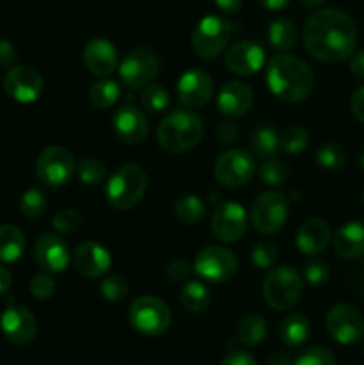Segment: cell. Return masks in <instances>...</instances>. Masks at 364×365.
I'll use <instances>...</instances> for the list:
<instances>
[{"instance_id":"6da1fadb","label":"cell","mask_w":364,"mask_h":365,"mask_svg":"<svg viewBox=\"0 0 364 365\" xmlns=\"http://www.w3.org/2000/svg\"><path fill=\"white\" fill-rule=\"evenodd\" d=\"M357 43V25L345 11L327 7L310 14L303 27L307 52L323 63L348 59Z\"/></svg>"},{"instance_id":"7a4b0ae2","label":"cell","mask_w":364,"mask_h":365,"mask_svg":"<svg viewBox=\"0 0 364 365\" xmlns=\"http://www.w3.org/2000/svg\"><path fill=\"white\" fill-rule=\"evenodd\" d=\"M266 84L275 98L293 103L310 95L314 88V75L300 57L278 53L268 61Z\"/></svg>"},{"instance_id":"3957f363","label":"cell","mask_w":364,"mask_h":365,"mask_svg":"<svg viewBox=\"0 0 364 365\" xmlns=\"http://www.w3.org/2000/svg\"><path fill=\"white\" fill-rule=\"evenodd\" d=\"M203 135V123L193 110H173L157 127V143L168 153L195 148Z\"/></svg>"},{"instance_id":"277c9868","label":"cell","mask_w":364,"mask_h":365,"mask_svg":"<svg viewBox=\"0 0 364 365\" xmlns=\"http://www.w3.org/2000/svg\"><path fill=\"white\" fill-rule=\"evenodd\" d=\"M146 178L145 170L138 164H125L118 168L109 178L106 187L107 202L120 210H128L143 198L146 191Z\"/></svg>"},{"instance_id":"5b68a950","label":"cell","mask_w":364,"mask_h":365,"mask_svg":"<svg viewBox=\"0 0 364 365\" xmlns=\"http://www.w3.org/2000/svg\"><path fill=\"white\" fill-rule=\"evenodd\" d=\"M303 284L300 274L291 266L273 267L263 284V296L273 310H289L300 302Z\"/></svg>"},{"instance_id":"8992f818","label":"cell","mask_w":364,"mask_h":365,"mask_svg":"<svg viewBox=\"0 0 364 365\" xmlns=\"http://www.w3.org/2000/svg\"><path fill=\"white\" fill-rule=\"evenodd\" d=\"M132 328L146 337L163 335L171 324V312L163 299L156 296H141L128 309Z\"/></svg>"},{"instance_id":"52a82bcc","label":"cell","mask_w":364,"mask_h":365,"mask_svg":"<svg viewBox=\"0 0 364 365\" xmlns=\"http://www.w3.org/2000/svg\"><path fill=\"white\" fill-rule=\"evenodd\" d=\"M231 36L232 24L227 18L216 16V14L203 16L193 31V50L203 59H213L223 52Z\"/></svg>"},{"instance_id":"ba28073f","label":"cell","mask_w":364,"mask_h":365,"mask_svg":"<svg viewBox=\"0 0 364 365\" xmlns=\"http://www.w3.org/2000/svg\"><path fill=\"white\" fill-rule=\"evenodd\" d=\"M252 223L261 234H275L280 230L288 220V200L282 192H261L252 203Z\"/></svg>"},{"instance_id":"9c48e42d","label":"cell","mask_w":364,"mask_h":365,"mask_svg":"<svg viewBox=\"0 0 364 365\" xmlns=\"http://www.w3.org/2000/svg\"><path fill=\"white\" fill-rule=\"evenodd\" d=\"M193 269L203 280L223 284L238 273V259L223 246H207L196 255Z\"/></svg>"},{"instance_id":"30bf717a","label":"cell","mask_w":364,"mask_h":365,"mask_svg":"<svg viewBox=\"0 0 364 365\" xmlns=\"http://www.w3.org/2000/svg\"><path fill=\"white\" fill-rule=\"evenodd\" d=\"M256 173V160L246 150H227L214 163V177L225 187H241Z\"/></svg>"},{"instance_id":"8fae6325","label":"cell","mask_w":364,"mask_h":365,"mask_svg":"<svg viewBox=\"0 0 364 365\" xmlns=\"http://www.w3.org/2000/svg\"><path fill=\"white\" fill-rule=\"evenodd\" d=\"M159 73V59L148 48H136L123 57L118 75L125 88L139 89L148 86Z\"/></svg>"},{"instance_id":"7c38bea8","label":"cell","mask_w":364,"mask_h":365,"mask_svg":"<svg viewBox=\"0 0 364 365\" xmlns=\"http://www.w3.org/2000/svg\"><path fill=\"white\" fill-rule=\"evenodd\" d=\"M327 330L335 342L350 346L359 342L364 337V319L359 310L352 305L339 303L334 305L327 314Z\"/></svg>"},{"instance_id":"4fadbf2b","label":"cell","mask_w":364,"mask_h":365,"mask_svg":"<svg viewBox=\"0 0 364 365\" xmlns=\"http://www.w3.org/2000/svg\"><path fill=\"white\" fill-rule=\"evenodd\" d=\"M75 170L74 155L63 146H49L43 150L36 164L38 178L50 187H61L71 178Z\"/></svg>"},{"instance_id":"5bb4252c","label":"cell","mask_w":364,"mask_h":365,"mask_svg":"<svg viewBox=\"0 0 364 365\" xmlns=\"http://www.w3.org/2000/svg\"><path fill=\"white\" fill-rule=\"evenodd\" d=\"M246 227H248V217L243 205L236 202L218 203L211 217V228L220 241H239L246 234Z\"/></svg>"},{"instance_id":"9a60e30c","label":"cell","mask_w":364,"mask_h":365,"mask_svg":"<svg viewBox=\"0 0 364 365\" xmlns=\"http://www.w3.org/2000/svg\"><path fill=\"white\" fill-rule=\"evenodd\" d=\"M4 89L14 102L32 103L41 96L43 78L34 68L13 66L4 77Z\"/></svg>"},{"instance_id":"2e32d148","label":"cell","mask_w":364,"mask_h":365,"mask_svg":"<svg viewBox=\"0 0 364 365\" xmlns=\"http://www.w3.org/2000/svg\"><path fill=\"white\" fill-rule=\"evenodd\" d=\"M0 330L9 342L16 346H27L34 341L38 324L32 312L25 307H7L0 316Z\"/></svg>"},{"instance_id":"e0dca14e","label":"cell","mask_w":364,"mask_h":365,"mask_svg":"<svg viewBox=\"0 0 364 365\" xmlns=\"http://www.w3.org/2000/svg\"><path fill=\"white\" fill-rule=\"evenodd\" d=\"M178 100L186 107H202L213 95V78L200 68L184 71L177 82Z\"/></svg>"},{"instance_id":"ac0fdd59","label":"cell","mask_w":364,"mask_h":365,"mask_svg":"<svg viewBox=\"0 0 364 365\" xmlns=\"http://www.w3.org/2000/svg\"><path fill=\"white\" fill-rule=\"evenodd\" d=\"M34 257L45 273H61L70 264V248L59 235L45 234L36 241Z\"/></svg>"},{"instance_id":"d6986e66","label":"cell","mask_w":364,"mask_h":365,"mask_svg":"<svg viewBox=\"0 0 364 365\" xmlns=\"http://www.w3.org/2000/svg\"><path fill=\"white\" fill-rule=\"evenodd\" d=\"M266 56L263 46L253 41H238L225 53V64L228 70L241 77L257 73L263 68Z\"/></svg>"},{"instance_id":"ffe728a7","label":"cell","mask_w":364,"mask_h":365,"mask_svg":"<svg viewBox=\"0 0 364 365\" xmlns=\"http://www.w3.org/2000/svg\"><path fill=\"white\" fill-rule=\"evenodd\" d=\"M111 260L109 252L98 242H82L77 246L74 253V266L82 277L86 278H100L109 271Z\"/></svg>"},{"instance_id":"44dd1931","label":"cell","mask_w":364,"mask_h":365,"mask_svg":"<svg viewBox=\"0 0 364 365\" xmlns=\"http://www.w3.org/2000/svg\"><path fill=\"white\" fill-rule=\"evenodd\" d=\"M113 128L121 141L139 145L148 135V121L134 106H121L113 114Z\"/></svg>"},{"instance_id":"7402d4cb","label":"cell","mask_w":364,"mask_h":365,"mask_svg":"<svg viewBox=\"0 0 364 365\" xmlns=\"http://www.w3.org/2000/svg\"><path fill=\"white\" fill-rule=\"evenodd\" d=\"M82 57L86 68L96 77H107L118 68L116 48L106 38H95L88 41Z\"/></svg>"},{"instance_id":"603a6c76","label":"cell","mask_w":364,"mask_h":365,"mask_svg":"<svg viewBox=\"0 0 364 365\" xmlns=\"http://www.w3.org/2000/svg\"><path fill=\"white\" fill-rule=\"evenodd\" d=\"M253 103V93L245 82L231 81L221 86L218 95V109L227 118L245 116Z\"/></svg>"},{"instance_id":"cb8c5ba5","label":"cell","mask_w":364,"mask_h":365,"mask_svg":"<svg viewBox=\"0 0 364 365\" xmlns=\"http://www.w3.org/2000/svg\"><path fill=\"white\" fill-rule=\"evenodd\" d=\"M330 242V228L323 220H307L296 232V246L303 255H320Z\"/></svg>"},{"instance_id":"d4e9b609","label":"cell","mask_w":364,"mask_h":365,"mask_svg":"<svg viewBox=\"0 0 364 365\" xmlns=\"http://www.w3.org/2000/svg\"><path fill=\"white\" fill-rule=\"evenodd\" d=\"M334 250L343 259H360L364 257V223L350 221L343 225L334 235Z\"/></svg>"},{"instance_id":"484cf974","label":"cell","mask_w":364,"mask_h":365,"mask_svg":"<svg viewBox=\"0 0 364 365\" xmlns=\"http://www.w3.org/2000/svg\"><path fill=\"white\" fill-rule=\"evenodd\" d=\"M280 341L288 348H300L309 339L310 323L303 314H289L280 323Z\"/></svg>"},{"instance_id":"4316f807","label":"cell","mask_w":364,"mask_h":365,"mask_svg":"<svg viewBox=\"0 0 364 365\" xmlns=\"http://www.w3.org/2000/svg\"><path fill=\"white\" fill-rule=\"evenodd\" d=\"M25 250V237L13 225L0 227V262H16Z\"/></svg>"},{"instance_id":"83f0119b","label":"cell","mask_w":364,"mask_h":365,"mask_svg":"<svg viewBox=\"0 0 364 365\" xmlns=\"http://www.w3.org/2000/svg\"><path fill=\"white\" fill-rule=\"evenodd\" d=\"M268 39L278 52H289L296 45V27L289 18H277L268 27Z\"/></svg>"},{"instance_id":"f1b7e54d","label":"cell","mask_w":364,"mask_h":365,"mask_svg":"<svg viewBox=\"0 0 364 365\" xmlns=\"http://www.w3.org/2000/svg\"><path fill=\"white\" fill-rule=\"evenodd\" d=\"M206 203L195 195H184L175 202L173 214L178 223L182 225H195L206 217Z\"/></svg>"},{"instance_id":"f546056e","label":"cell","mask_w":364,"mask_h":365,"mask_svg":"<svg viewBox=\"0 0 364 365\" xmlns=\"http://www.w3.org/2000/svg\"><path fill=\"white\" fill-rule=\"evenodd\" d=\"M181 303L188 312H203L211 305V292L202 282H186L181 291Z\"/></svg>"},{"instance_id":"4dcf8cb0","label":"cell","mask_w":364,"mask_h":365,"mask_svg":"<svg viewBox=\"0 0 364 365\" xmlns=\"http://www.w3.org/2000/svg\"><path fill=\"white\" fill-rule=\"evenodd\" d=\"M266 334L268 324L264 317L259 316V314H250V316L243 317L238 327L239 341L245 346H248V348L259 346L264 341V337H266Z\"/></svg>"},{"instance_id":"1f68e13d","label":"cell","mask_w":364,"mask_h":365,"mask_svg":"<svg viewBox=\"0 0 364 365\" xmlns=\"http://www.w3.org/2000/svg\"><path fill=\"white\" fill-rule=\"evenodd\" d=\"M252 150L257 157L261 159H271L275 153L280 148V143H278V134L271 125H263V127L257 128L252 135Z\"/></svg>"},{"instance_id":"d6a6232c","label":"cell","mask_w":364,"mask_h":365,"mask_svg":"<svg viewBox=\"0 0 364 365\" xmlns=\"http://www.w3.org/2000/svg\"><path fill=\"white\" fill-rule=\"evenodd\" d=\"M120 93L121 91L118 82L109 81V78H102V81L95 82L91 86V89H89V100L98 109H109L120 98Z\"/></svg>"},{"instance_id":"836d02e7","label":"cell","mask_w":364,"mask_h":365,"mask_svg":"<svg viewBox=\"0 0 364 365\" xmlns=\"http://www.w3.org/2000/svg\"><path fill=\"white\" fill-rule=\"evenodd\" d=\"M278 143H280V150L285 155H298L309 145V134L303 127L291 125V127L282 130V134L278 135Z\"/></svg>"},{"instance_id":"e575fe53","label":"cell","mask_w":364,"mask_h":365,"mask_svg":"<svg viewBox=\"0 0 364 365\" xmlns=\"http://www.w3.org/2000/svg\"><path fill=\"white\" fill-rule=\"evenodd\" d=\"M170 106V95L157 84L145 86L141 93V107L150 114H161Z\"/></svg>"},{"instance_id":"d590c367","label":"cell","mask_w":364,"mask_h":365,"mask_svg":"<svg viewBox=\"0 0 364 365\" xmlns=\"http://www.w3.org/2000/svg\"><path fill=\"white\" fill-rule=\"evenodd\" d=\"M316 163L320 164L323 170H328V171L341 170L346 163L345 148L339 145H335V143H327V145H323L318 148Z\"/></svg>"},{"instance_id":"8d00e7d4","label":"cell","mask_w":364,"mask_h":365,"mask_svg":"<svg viewBox=\"0 0 364 365\" xmlns=\"http://www.w3.org/2000/svg\"><path fill=\"white\" fill-rule=\"evenodd\" d=\"M106 164L95 157H86L79 163L77 177L86 185H98L106 178Z\"/></svg>"},{"instance_id":"74e56055","label":"cell","mask_w":364,"mask_h":365,"mask_svg":"<svg viewBox=\"0 0 364 365\" xmlns=\"http://www.w3.org/2000/svg\"><path fill=\"white\" fill-rule=\"evenodd\" d=\"M259 177L261 180L271 187H278V185L285 184L289 177V170L285 163L277 159H266L263 166L259 168Z\"/></svg>"},{"instance_id":"f35d334b","label":"cell","mask_w":364,"mask_h":365,"mask_svg":"<svg viewBox=\"0 0 364 365\" xmlns=\"http://www.w3.org/2000/svg\"><path fill=\"white\" fill-rule=\"evenodd\" d=\"M335 356L330 349L321 346H309L296 355L295 365H335Z\"/></svg>"},{"instance_id":"ab89813d","label":"cell","mask_w":364,"mask_h":365,"mask_svg":"<svg viewBox=\"0 0 364 365\" xmlns=\"http://www.w3.org/2000/svg\"><path fill=\"white\" fill-rule=\"evenodd\" d=\"M20 210L25 217H38L46 210V196L39 189H29L20 200Z\"/></svg>"},{"instance_id":"60d3db41","label":"cell","mask_w":364,"mask_h":365,"mask_svg":"<svg viewBox=\"0 0 364 365\" xmlns=\"http://www.w3.org/2000/svg\"><path fill=\"white\" fill-rule=\"evenodd\" d=\"M127 282L125 278H121L120 274H111V277H106L100 284V292H102L103 298L111 303H118L127 296Z\"/></svg>"},{"instance_id":"b9f144b4","label":"cell","mask_w":364,"mask_h":365,"mask_svg":"<svg viewBox=\"0 0 364 365\" xmlns=\"http://www.w3.org/2000/svg\"><path fill=\"white\" fill-rule=\"evenodd\" d=\"M54 228L61 234H75L82 227V216L77 210H59L52 220Z\"/></svg>"},{"instance_id":"7bdbcfd3","label":"cell","mask_w":364,"mask_h":365,"mask_svg":"<svg viewBox=\"0 0 364 365\" xmlns=\"http://www.w3.org/2000/svg\"><path fill=\"white\" fill-rule=\"evenodd\" d=\"M252 262L256 264L259 269H268L273 267L277 262V248L268 241H259L252 248Z\"/></svg>"},{"instance_id":"ee69618b","label":"cell","mask_w":364,"mask_h":365,"mask_svg":"<svg viewBox=\"0 0 364 365\" xmlns=\"http://www.w3.org/2000/svg\"><path fill=\"white\" fill-rule=\"evenodd\" d=\"M303 277H305V282L309 285L320 287V285H325L328 282L330 271H328V266L325 262H321V260H313V262H309L305 266Z\"/></svg>"},{"instance_id":"f6af8a7d","label":"cell","mask_w":364,"mask_h":365,"mask_svg":"<svg viewBox=\"0 0 364 365\" xmlns=\"http://www.w3.org/2000/svg\"><path fill=\"white\" fill-rule=\"evenodd\" d=\"M56 291V282L50 277V273L36 274L31 282V294L36 299H49Z\"/></svg>"},{"instance_id":"bcb514c9","label":"cell","mask_w":364,"mask_h":365,"mask_svg":"<svg viewBox=\"0 0 364 365\" xmlns=\"http://www.w3.org/2000/svg\"><path fill=\"white\" fill-rule=\"evenodd\" d=\"M191 266H189L186 260H173V262L168 264L166 274L171 282H177V284H182V282H188L189 277H191Z\"/></svg>"},{"instance_id":"7dc6e473","label":"cell","mask_w":364,"mask_h":365,"mask_svg":"<svg viewBox=\"0 0 364 365\" xmlns=\"http://www.w3.org/2000/svg\"><path fill=\"white\" fill-rule=\"evenodd\" d=\"M216 138L220 139L221 143H225V145H232V143L238 141L239 138V128L238 125L234 123V121H220L216 127Z\"/></svg>"},{"instance_id":"c3c4849f","label":"cell","mask_w":364,"mask_h":365,"mask_svg":"<svg viewBox=\"0 0 364 365\" xmlns=\"http://www.w3.org/2000/svg\"><path fill=\"white\" fill-rule=\"evenodd\" d=\"M350 109H352V114L355 116V120H359L360 123H364V86H360L359 89H355V93L352 95V100H350Z\"/></svg>"},{"instance_id":"681fc988","label":"cell","mask_w":364,"mask_h":365,"mask_svg":"<svg viewBox=\"0 0 364 365\" xmlns=\"http://www.w3.org/2000/svg\"><path fill=\"white\" fill-rule=\"evenodd\" d=\"M220 365H257L256 359L246 351H232L223 356Z\"/></svg>"},{"instance_id":"f907efd6","label":"cell","mask_w":364,"mask_h":365,"mask_svg":"<svg viewBox=\"0 0 364 365\" xmlns=\"http://www.w3.org/2000/svg\"><path fill=\"white\" fill-rule=\"evenodd\" d=\"M16 59V50L13 43L7 39H0V66H11Z\"/></svg>"},{"instance_id":"816d5d0a","label":"cell","mask_w":364,"mask_h":365,"mask_svg":"<svg viewBox=\"0 0 364 365\" xmlns=\"http://www.w3.org/2000/svg\"><path fill=\"white\" fill-rule=\"evenodd\" d=\"M214 2L225 14H236L243 6V0H214Z\"/></svg>"},{"instance_id":"f5cc1de1","label":"cell","mask_w":364,"mask_h":365,"mask_svg":"<svg viewBox=\"0 0 364 365\" xmlns=\"http://www.w3.org/2000/svg\"><path fill=\"white\" fill-rule=\"evenodd\" d=\"M350 70H352L353 75L364 78V50H360V52H357L352 57V61H350Z\"/></svg>"},{"instance_id":"db71d44e","label":"cell","mask_w":364,"mask_h":365,"mask_svg":"<svg viewBox=\"0 0 364 365\" xmlns=\"http://www.w3.org/2000/svg\"><path fill=\"white\" fill-rule=\"evenodd\" d=\"M266 365H291V359L285 353L273 351L266 359Z\"/></svg>"},{"instance_id":"11a10c76","label":"cell","mask_w":364,"mask_h":365,"mask_svg":"<svg viewBox=\"0 0 364 365\" xmlns=\"http://www.w3.org/2000/svg\"><path fill=\"white\" fill-rule=\"evenodd\" d=\"M257 2H259L261 6L268 11H280V9H284V7L288 6L291 0H257Z\"/></svg>"},{"instance_id":"9f6ffc18","label":"cell","mask_w":364,"mask_h":365,"mask_svg":"<svg viewBox=\"0 0 364 365\" xmlns=\"http://www.w3.org/2000/svg\"><path fill=\"white\" fill-rule=\"evenodd\" d=\"M11 284H13V277L6 267L0 266V294H4L11 287Z\"/></svg>"},{"instance_id":"6f0895ef","label":"cell","mask_w":364,"mask_h":365,"mask_svg":"<svg viewBox=\"0 0 364 365\" xmlns=\"http://www.w3.org/2000/svg\"><path fill=\"white\" fill-rule=\"evenodd\" d=\"M300 2L307 7H318V6H321V4L327 2V0H300Z\"/></svg>"},{"instance_id":"680465c9","label":"cell","mask_w":364,"mask_h":365,"mask_svg":"<svg viewBox=\"0 0 364 365\" xmlns=\"http://www.w3.org/2000/svg\"><path fill=\"white\" fill-rule=\"evenodd\" d=\"M359 163H360V168H363V170H364V153H363V155H360Z\"/></svg>"},{"instance_id":"91938a15","label":"cell","mask_w":364,"mask_h":365,"mask_svg":"<svg viewBox=\"0 0 364 365\" xmlns=\"http://www.w3.org/2000/svg\"><path fill=\"white\" fill-rule=\"evenodd\" d=\"M363 200H364V189H363Z\"/></svg>"},{"instance_id":"94428289","label":"cell","mask_w":364,"mask_h":365,"mask_svg":"<svg viewBox=\"0 0 364 365\" xmlns=\"http://www.w3.org/2000/svg\"><path fill=\"white\" fill-rule=\"evenodd\" d=\"M363 273H364V269H363Z\"/></svg>"}]
</instances>
